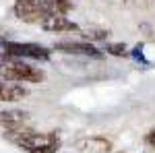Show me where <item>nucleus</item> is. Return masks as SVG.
I'll return each mask as SVG.
<instances>
[{
	"mask_svg": "<svg viewBox=\"0 0 155 153\" xmlns=\"http://www.w3.org/2000/svg\"><path fill=\"white\" fill-rule=\"evenodd\" d=\"M0 77L4 81H23V83H41L46 79L41 68L31 66L21 58H6V62H0Z\"/></svg>",
	"mask_w": 155,
	"mask_h": 153,
	"instance_id": "1",
	"label": "nucleus"
},
{
	"mask_svg": "<svg viewBox=\"0 0 155 153\" xmlns=\"http://www.w3.org/2000/svg\"><path fill=\"white\" fill-rule=\"evenodd\" d=\"M48 48L39 44H21V42H4L2 44V58H33V60H50Z\"/></svg>",
	"mask_w": 155,
	"mask_h": 153,
	"instance_id": "2",
	"label": "nucleus"
},
{
	"mask_svg": "<svg viewBox=\"0 0 155 153\" xmlns=\"http://www.w3.org/2000/svg\"><path fill=\"white\" fill-rule=\"evenodd\" d=\"M12 11L15 17L23 23H41L48 17V11L41 0H15Z\"/></svg>",
	"mask_w": 155,
	"mask_h": 153,
	"instance_id": "3",
	"label": "nucleus"
},
{
	"mask_svg": "<svg viewBox=\"0 0 155 153\" xmlns=\"http://www.w3.org/2000/svg\"><path fill=\"white\" fill-rule=\"evenodd\" d=\"M54 50L62 54H72V56H91V58L104 56V52L97 50L91 42H58L54 44Z\"/></svg>",
	"mask_w": 155,
	"mask_h": 153,
	"instance_id": "4",
	"label": "nucleus"
},
{
	"mask_svg": "<svg viewBox=\"0 0 155 153\" xmlns=\"http://www.w3.org/2000/svg\"><path fill=\"white\" fill-rule=\"evenodd\" d=\"M39 27L44 29V31H48V33H68V31H81L79 29V25L71 21L68 17H64V15H48Z\"/></svg>",
	"mask_w": 155,
	"mask_h": 153,
	"instance_id": "5",
	"label": "nucleus"
},
{
	"mask_svg": "<svg viewBox=\"0 0 155 153\" xmlns=\"http://www.w3.org/2000/svg\"><path fill=\"white\" fill-rule=\"evenodd\" d=\"M27 122V112L23 110H2L0 112V126L6 132L21 130Z\"/></svg>",
	"mask_w": 155,
	"mask_h": 153,
	"instance_id": "6",
	"label": "nucleus"
},
{
	"mask_svg": "<svg viewBox=\"0 0 155 153\" xmlns=\"http://www.w3.org/2000/svg\"><path fill=\"white\" fill-rule=\"evenodd\" d=\"M77 147L85 153H110L112 151V141L106 137H87L77 143Z\"/></svg>",
	"mask_w": 155,
	"mask_h": 153,
	"instance_id": "7",
	"label": "nucleus"
},
{
	"mask_svg": "<svg viewBox=\"0 0 155 153\" xmlns=\"http://www.w3.org/2000/svg\"><path fill=\"white\" fill-rule=\"evenodd\" d=\"M27 95V89L17 83H0V101H19Z\"/></svg>",
	"mask_w": 155,
	"mask_h": 153,
	"instance_id": "8",
	"label": "nucleus"
},
{
	"mask_svg": "<svg viewBox=\"0 0 155 153\" xmlns=\"http://www.w3.org/2000/svg\"><path fill=\"white\" fill-rule=\"evenodd\" d=\"M48 15H66L72 8L71 0H41Z\"/></svg>",
	"mask_w": 155,
	"mask_h": 153,
	"instance_id": "9",
	"label": "nucleus"
},
{
	"mask_svg": "<svg viewBox=\"0 0 155 153\" xmlns=\"http://www.w3.org/2000/svg\"><path fill=\"white\" fill-rule=\"evenodd\" d=\"M81 35L87 42H106L110 31L107 29H85V31H81Z\"/></svg>",
	"mask_w": 155,
	"mask_h": 153,
	"instance_id": "10",
	"label": "nucleus"
},
{
	"mask_svg": "<svg viewBox=\"0 0 155 153\" xmlns=\"http://www.w3.org/2000/svg\"><path fill=\"white\" fill-rule=\"evenodd\" d=\"M106 54H110V56H128L126 44H106Z\"/></svg>",
	"mask_w": 155,
	"mask_h": 153,
	"instance_id": "11",
	"label": "nucleus"
},
{
	"mask_svg": "<svg viewBox=\"0 0 155 153\" xmlns=\"http://www.w3.org/2000/svg\"><path fill=\"white\" fill-rule=\"evenodd\" d=\"M122 4L128 8H149L155 4V0H122Z\"/></svg>",
	"mask_w": 155,
	"mask_h": 153,
	"instance_id": "12",
	"label": "nucleus"
},
{
	"mask_svg": "<svg viewBox=\"0 0 155 153\" xmlns=\"http://www.w3.org/2000/svg\"><path fill=\"white\" fill-rule=\"evenodd\" d=\"M132 58L134 60H139V62H143V64H149V62H147V58H145L143 56V44H137V46L132 48Z\"/></svg>",
	"mask_w": 155,
	"mask_h": 153,
	"instance_id": "13",
	"label": "nucleus"
},
{
	"mask_svg": "<svg viewBox=\"0 0 155 153\" xmlns=\"http://www.w3.org/2000/svg\"><path fill=\"white\" fill-rule=\"evenodd\" d=\"M145 145L151 147V149H155V128H151L147 135H145Z\"/></svg>",
	"mask_w": 155,
	"mask_h": 153,
	"instance_id": "14",
	"label": "nucleus"
}]
</instances>
